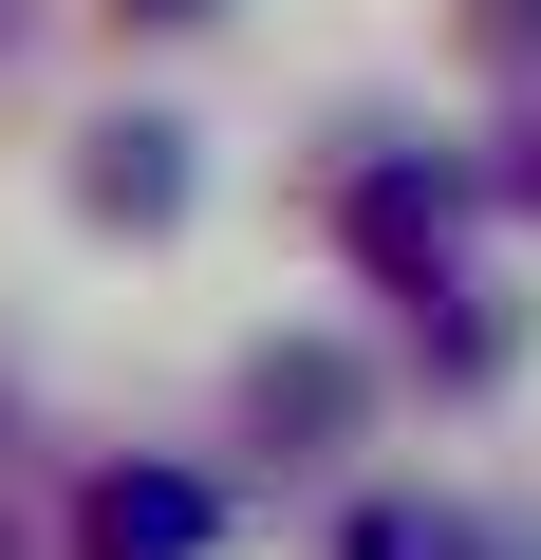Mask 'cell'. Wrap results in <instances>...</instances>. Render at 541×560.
Returning <instances> with one entry per match:
<instances>
[{
  "mask_svg": "<svg viewBox=\"0 0 541 560\" xmlns=\"http://www.w3.org/2000/svg\"><path fill=\"white\" fill-rule=\"evenodd\" d=\"M75 541H94V560H205V541H224V486H205V467H113V486L75 504Z\"/></svg>",
  "mask_w": 541,
  "mask_h": 560,
  "instance_id": "1",
  "label": "cell"
},
{
  "mask_svg": "<svg viewBox=\"0 0 541 560\" xmlns=\"http://www.w3.org/2000/svg\"><path fill=\"white\" fill-rule=\"evenodd\" d=\"M75 187H94V224H131V243H150V224H168V206H187V131H168V113H113V131H94V168H75Z\"/></svg>",
  "mask_w": 541,
  "mask_h": 560,
  "instance_id": "2",
  "label": "cell"
},
{
  "mask_svg": "<svg viewBox=\"0 0 541 560\" xmlns=\"http://www.w3.org/2000/svg\"><path fill=\"white\" fill-rule=\"evenodd\" d=\"M243 393H261V430H281V448H318V430L355 411V355H318V337H281V355H261Z\"/></svg>",
  "mask_w": 541,
  "mask_h": 560,
  "instance_id": "3",
  "label": "cell"
},
{
  "mask_svg": "<svg viewBox=\"0 0 541 560\" xmlns=\"http://www.w3.org/2000/svg\"><path fill=\"white\" fill-rule=\"evenodd\" d=\"M355 560H485V541H467V523H430V504H374V523H355Z\"/></svg>",
  "mask_w": 541,
  "mask_h": 560,
  "instance_id": "4",
  "label": "cell"
},
{
  "mask_svg": "<svg viewBox=\"0 0 541 560\" xmlns=\"http://www.w3.org/2000/svg\"><path fill=\"white\" fill-rule=\"evenodd\" d=\"M467 57H541V0H467Z\"/></svg>",
  "mask_w": 541,
  "mask_h": 560,
  "instance_id": "5",
  "label": "cell"
},
{
  "mask_svg": "<svg viewBox=\"0 0 541 560\" xmlns=\"http://www.w3.org/2000/svg\"><path fill=\"white\" fill-rule=\"evenodd\" d=\"M504 187H522V206H541V131H504Z\"/></svg>",
  "mask_w": 541,
  "mask_h": 560,
  "instance_id": "6",
  "label": "cell"
},
{
  "mask_svg": "<svg viewBox=\"0 0 541 560\" xmlns=\"http://www.w3.org/2000/svg\"><path fill=\"white\" fill-rule=\"evenodd\" d=\"M131 20H224V0H131Z\"/></svg>",
  "mask_w": 541,
  "mask_h": 560,
  "instance_id": "7",
  "label": "cell"
}]
</instances>
